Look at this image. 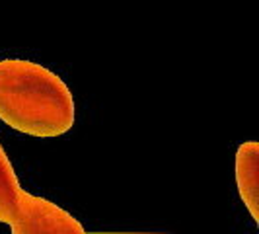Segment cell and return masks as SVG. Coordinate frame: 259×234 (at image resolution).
Here are the masks:
<instances>
[{
	"label": "cell",
	"instance_id": "cell-1",
	"mask_svg": "<svg viewBox=\"0 0 259 234\" xmlns=\"http://www.w3.org/2000/svg\"><path fill=\"white\" fill-rule=\"evenodd\" d=\"M74 98L65 80L26 59L0 61V121L29 137H61L74 125Z\"/></svg>",
	"mask_w": 259,
	"mask_h": 234
},
{
	"label": "cell",
	"instance_id": "cell-2",
	"mask_svg": "<svg viewBox=\"0 0 259 234\" xmlns=\"http://www.w3.org/2000/svg\"><path fill=\"white\" fill-rule=\"evenodd\" d=\"M8 226L12 234H84V226L68 211L27 191L20 195L16 217Z\"/></svg>",
	"mask_w": 259,
	"mask_h": 234
},
{
	"label": "cell",
	"instance_id": "cell-3",
	"mask_svg": "<svg viewBox=\"0 0 259 234\" xmlns=\"http://www.w3.org/2000/svg\"><path fill=\"white\" fill-rule=\"evenodd\" d=\"M236 183L253 221H259V143H244L236 152Z\"/></svg>",
	"mask_w": 259,
	"mask_h": 234
},
{
	"label": "cell",
	"instance_id": "cell-4",
	"mask_svg": "<svg viewBox=\"0 0 259 234\" xmlns=\"http://www.w3.org/2000/svg\"><path fill=\"white\" fill-rule=\"evenodd\" d=\"M22 191L24 189L18 183V176L10 164V158L0 144V222L10 224L14 221Z\"/></svg>",
	"mask_w": 259,
	"mask_h": 234
}]
</instances>
